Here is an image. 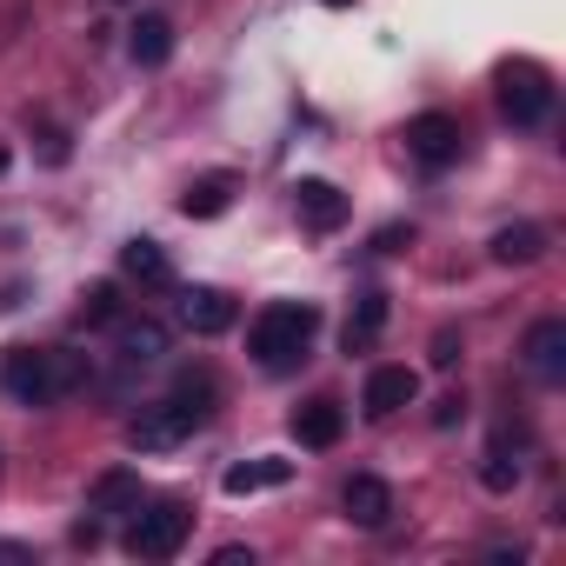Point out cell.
<instances>
[{"mask_svg": "<svg viewBox=\"0 0 566 566\" xmlns=\"http://www.w3.org/2000/svg\"><path fill=\"white\" fill-rule=\"evenodd\" d=\"M207 400H213V380H207V374H187V380H180L167 400L140 407V420L127 427V440H134L140 453H167V447H180V440H187V433H193V427L213 413Z\"/></svg>", "mask_w": 566, "mask_h": 566, "instance_id": "2", "label": "cell"}, {"mask_svg": "<svg viewBox=\"0 0 566 566\" xmlns=\"http://www.w3.org/2000/svg\"><path fill=\"white\" fill-rule=\"evenodd\" d=\"M413 394H420L413 367H374L367 387H360V407H367V420H394L400 407H413Z\"/></svg>", "mask_w": 566, "mask_h": 566, "instance_id": "7", "label": "cell"}, {"mask_svg": "<svg viewBox=\"0 0 566 566\" xmlns=\"http://www.w3.org/2000/svg\"><path fill=\"white\" fill-rule=\"evenodd\" d=\"M134 506H140V473L134 467H107L87 486V513H134Z\"/></svg>", "mask_w": 566, "mask_h": 566, "instance_id": "15", "label": "cell"}, {"mask_svg": "<svg viewBox=\"0 0 566 566\" xmlns=\"http://www.w3.org/2000/svg\"><path fill=\"white\" fill-rule=\"evenodd\" d=\"M400 247H413V227H380L374 233V253H400Z\"/></svg>", "mask_w": 566, "mask_h": 566, "instance_id": "25", "label": "cell"}, {"mask_svg": "<svg viewBox=\"0 0 566 566\" xmlns=\"http://www.w3.org/2000/svg\"><path fill=\"white\" fill-rule=\"evenodd\" d=\"M0 387L21 407H54V387H48V347H14L0 360Z\"/></svg>", "mask_w": 566, "mask_h": 566, "instance_id": "6", "label": "cell"}, {"mask_svg": "<svg viewBox=\"0 0 566 566\" xmlns=\"http://www.w3.org/2000/svg\"><path fill=\"white\" fill-rule=\"evenodd\" d=\"M340 433H347L340 400H307V407H294V440H301V447L327 453V447H340Z\"/></svg>", "mask_w": 566, "mask_h": 566, "instance_id": "13", "label": "cell"}, {"mask_svg": "<svg viewBox=\"0 0 566 566\" xmlns=\"http://www.w3.org/2000/svg\"><path fill=\"white\" fill-rule=\"evenodd\" d=\"M460 147H467V134H460L453 114H413V120H407V154H413L420 167H433V174L453 167Z\"/></svg>", "mask_w": 566, "mask_h": 566, "instance_id": "5", "label": "cell"}, {"mask_svg": "<svg viewBox=\"0 0 566 566\" xmlns=\"http://www.w3.org/2000/svg\"><path fill=\"white\" fill-rule=\"evenodd\" d=\"M427 360H433V367H460V334H453V327H440V334H433V354H427Z\"/></svg>", "mask_w": 566, "mask_h": 566, "instance_id": "24", "label": "cell"}, {"mask_svg": "<svg viewBox=\"0 0 566 566\" xmlns=\"http://www.w3.org/2000/svg\"><path fill=\"white\" fill-rule=\"evenodd\" d=\"M180 321H187V334L213 340V334L233 327V301H227L220 287H187V294H180Z\"/></svg>", "mask_w": 566, "mask_h": 566, "instance_id": "11", "label": "cell"}, {"mask_svg": "<svg viewBox=\"0 0 566 566\" xmlns=\"http://www.w3.org/2000/svg\"><path fill=\"white\" fill-rule=\"evenodd\" d=\"M227 200H233V174H200V180L180 193V213H187V220H220Z\"/></svg>", "mask_w": 566, "mask_h": 566, "instance_id": "19", "label": "cell"}, {"mask_svg": "<svg viewBox=\"0 0 566 566\" xmlns=\"http://www.w3.org/2000/svg\"><path fill=\"white\" fill-rule=\"evenodd\" d=\"M127 54H134V67H167L174 61V21L167 14H140L127 28Z\"/></svg>", "mask_w": 566, "mask_h": 566, "instance_id": "14", "label": "cell"}, {"mask_svg": "<svg viewBox=\"0 0 566 566\" xmlns=\"http://www.w3.org/2000/svg\"><path fill=\"white\" fill-rule=\"evenodd\" d=\"M387 314H394V307H387V294H380V287L354 294V314H347V327H340V347H347V354H367V347L387 334Z\"/></svg>", "mask_w": 566, "mask_h": 566, "instance_id": "12", "label": "cell"}, {"mask_svg": "<svg viewBox=\"0 0 566 566\" xmlns=\"http://www.w3.org/2000/svg\"><path fill=\"white\" fill-rule=\"evenodd\" d=\"M48 387H54V400H67L74 387H87V354H67V347H48Z\"/></svg>", "mask_w": 566, "mask_h": 566, "instance_id": "22", "label": "cell"}, {"mask_svg": "<svg viewBox=\"0 0 566 566\" xmlns=\"http://www.w3.org/2000/svg\"><path fill=\"white\" fill-rule=\"evenodd\" d=\"M526 433H513V427H500L493 433V447H486V467H480V486L486 493H513L520 486V460H513V447H520Z\"/></svg>", "mask_w": 566, "mask_h": 566, "instance_id": "18", "label": "cell"}, {"mask_svg": "<svg viewBox=\"0 0 566 566\" xmlns=\"http://www.w3.org/2000/svg\"><path fill=\"white\" fill-rule=\"evenodd\" d=\"M500 114H506L513 127H539V120L553 114V81H546V67L506 61V67H500Z\"/></svg>", "mask_w": 566, "mask_h": 566, "instance_id": "4", "label": "cell"}, {"mask_svg": "<svg viewBox=\"0 0 566 566\" xmlns=\"http://www.w3.org/2000/svg\"><path fill=\"white\" fill-rule=\"evenodd\" d=\"M340 506H347V520H354V526H367V533H374V526H387V520H394V486H387L380 473H354V480L340 486Z\"/></svg>", "mask_w": 566, "mask_h": 566, "instance_id": "8", "label": "cell"}, {"mask_svg": "<svg viewBox=\"0 0 566 566\" xmlns=\"http://www.w3.org/2000/svg\"><path fill=\"white\" fill-rule=\"evenodd\" d=\"M520 354H526V367H533L539 380H559V374H566V321H559V314L533 321L526 340H520Z\"/></svg>", "mask_w": 566, "mask_h": 566, "instance_id": "9", "label": "cell"}, {"mask_svg": "<svg viewBox=\"0 0 566 566\" xmlns=\"http://www.w3.org/2000/svg\"><path fill=\"white\" fill-rule=\"evenodd\" d=\"M327 8H354V0H327Z\"/></svg>", "mask_w": 566, "mask_h": 566, "instance_id": "29", "label": "cell"}, {"mask_svg": "<svg viewBox=\"0 0 566 566\" xmlns=\"http://www.w3.org/2000/svg\"><path fill=\"white\" fill-rule=\"evenodd\" d=\"M460 413H467V400H460V394H447V400H440V407H433V427H453V420H460Z\"/></svg>", "mask_w": 566, "mask_h": 566, "instance_id": "26", "label": "cell"}, {"mask_svg": "<svg viewBox=\"0 0 566 566\" xmlns=\"http://www.w3.org/2000/svg\"><path fill=\"white\" fill-rule=\"evenodd\" d=\"M114 327H120V360H127V367H147V360L167 354V327H160V321L140 314V321H114Z\"/></svg>", "mask_w": 566, "mask_h": 566, "instance_id": "20", "label": "cell"}, {"mask_svg": "<svg viewBox=\"0 0 566 566\" xmlns=\"http://www.w3.org/2000/svg\"><path fill=\"white\" fill-rule=\"evenodd\" d=\"M314 334H321V307H314V301H273V307L253 321L247 347H253V360H260L266 374H294V367L307 360Z\"/></svg>", "mask_w": 566, "mask_h": 566, "instance_id": "1", "label": "cell"}, {"mask_svg": "<svg viewBox=\"0 0 566 566\" xmlns=\"http://www.w3.org/2000/svg\"><path fill=\"white\" fill-rule=\"evenodd\" d=\"M500 266H533L539 253H546V227H533V220H513V227H500L493 233V247H486Z\"/></svg>", "mask_w": 566, "mask_h": 566, "instance_id": "17", "label": "cell"}, {"mask_svg": "<svg viewBox=\"0 0 566 566\" xmlns=\"http://www.w3.org/2000/svg\"><path fill=\"white\" fill-rule=\"evenodd\" d=\"M120 273H127V280H140V287H167V280H174V266H167L160 240H127V247H120Z\"/></svg>", "mask_w": 566, "mask_h": 566, "instance_id": "21", "label": "cell"}, {"mask_svg": "<svg viewBox=\"0 0 566 566\" xmlns=\"http://www.w3.org/2000/svg\"><path fill=\"white\" fill-rule=\"evenodd\" d=\"M114 321H120V287L114 280H94L81 294V327H114Z\"/></svg>", "mask_w": 566, "mask_h": 566, "instance_id": "23", "label": "cell"}, {"mask_svg": "<svg viewBox=\"0 0 566 566\" xmlns=\"http://www.w3.org/2000/svg\"><path fill=\"white\" fill-rule=\"evenodd\" d=\"M0 174H8V154H0Z\"/></svg>", "mask_w": 566, "mask_h": 566, "instance_id": "30", "label": "cell"}, {"mask_svg": "<svg viewBox=\"0 0 566 566\" xmlns=\"http://www.w3.org/2000/svg\"><path fill=\"white\" fill-rule=\"evenodd\" d=\"M74 546H101V520H81L74 526Z\"/></svg>", "mask_w": 566, "mask_h": 566, "instance_id": "28", "label": "cell"}, {"mask_svg": "<svg viewBox=\"0 0 566 566\" xmlns=\"http://www.w3.org/2000/svg\"><path fill=\"white\" fill-rule=\"evenodd\" d=\"M213 566H253V553H247V546H220Z\"/></svg>", "mask_w": 566, "mask_h": 566, "instance_id": "27", "label": "cell"}, {"mask_svg": "<svg viewBox=\"0 0 566 566\" xmlns=\"http://www.w3.org/2000/svg\"><path fill=\"white\" fill-rule=\"evenodd\" d=\"M294 213L314 227V233H334L347 220V193L334 180H294Z\"/></svg>", "mask_w": 566, "mask_h": 566, "instance_id": "10", "label": "cell"}, {"mask_svg": "<svg viewBox=\"0 0 566 566\" xmlns=\"http://www.w3.org/2000/svg\"><path fill=\"white\" fill-rule=\"evenodd\" d=\"M287 480H294V460H273V453H266V460H240V467H227V480H220V486H227L233 500H247V493L287 486Z\"/></svg>", "mask_w": 566, "mask_h": 566, "instance_id": "16", "label": "cell"}, {"mask_svg": "<svg viewBox=\"0 0 566 566\" xmlns=\"http://www.w3.org/2000/svg\"><path fill=\"white\" fill-rule=\"evenodd\" d=\"M187 533H193V513H187L180 500H154L147 513L134 506V520H127V553H134V559H174V553L187 546Z\"/></svg>", "mask_w": 566, "mask_h": 566, "instance_id": "3", "label": "cell"}]
</instances>
